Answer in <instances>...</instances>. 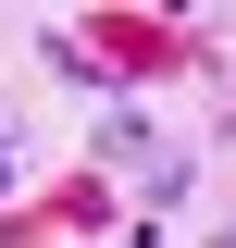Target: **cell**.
<instances>
[{
    "instance_id": "obj_1",
    "label": "cell",
    "mask_w": 236,
    "mask_h": 248,
    "mask_svg": "<svg viewBox=\"0 0 236 248\" xmlns=\"http://www.w3.org/2000/svg\"><path fill=\"white\" fill-rule=\"evenodd\" d=\"M0 199H13V137H0Z\"/></svg>"
}]
</instances>
